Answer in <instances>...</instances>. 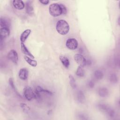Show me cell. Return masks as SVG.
Instances as JSON below:
<instances>
[{
  "label": "cell",
  "instance_id": "f1b7e54d",
  "mask_svg": "<svg viewBox=\"0 0 120 120\" xmlns=\"http://www.w3.org/2000/svg\"><path fill=\"white\" fill-rule=\"evenodd\" d=\"M119 20H120V18H118V23H119V24H120V21H119Z\"/></svg>",
  "mask_w": 120,
  "mask_h": 120
},
{
  "label": "cell",
  "instance_id": "d6986e66",
  "mask_svg": "<svg viewBox=\"0 0 120 120\" xmlns=\"http://www.w3.org/2000/svg\"><path fill=\"white\" fill-rule=\"evenodd\" d=\"M94 76L97 80H101L104 76V74L102 71L100 70H96L94 71Z\"/></svg>",
  "mask_w": 120,
  "mask_h": 120
},
{
  "label": "cell",
  "instance_id": "52a82bcc",
  "mask_svg": "<svg viewBox=\"0 0 120 120\" xmlns=\"http://www.w3.org/2000/svg\"><path fill=\"white\" fill-rule=\"evenodd\" d=\"M74 59L76 62L82 67L87 64V60L81 54H76L74 56Z\"/></svg>",
  "mask_w": 120,
  "mask_h": 120
},
{
  "label": "cell",
  "instance_id": "8fae6325",
  "mask_svg": "<svg viewBox=\"0 0 120 120\" xmlns=\"http://www.w3.org/2000/svg\"><path fill=\"white\" fill-rule=\"evenodd\" d=\"M30 33L31 30L30 29H27L22 32L20 36V41L21 43H24L26 41Z\"/></svg>",
  "mask_w": 120,
  "mask_h": 120
},
{
  "label": "cell",
  "instance_id": "3957f363",
  "mask_svg": "<svg viewBox=\"0 0 120 120\" xmlns=\"http://www.w3.org/2000/svg\"><path fill=\"white\" fill-rule=\"evenodd\" d=\"M98 107L99 110L103 112H105L109 117L113 118L114 116L115 112L109 106L105 104H100L98 105Z\"/></svg>",
  "mask_w": 120,
  "mask_h": 120
},
{
  "label": "cell",
  "instance_id": "44dd1931",
  "mask_svg": "<svg viewBox=\"0 0 120 120\" xmlns=\"http://www.w3.org/2000/svg\"><path fill=\"white\" fill-rule=\"evenodd\" d=\"M84 73L85 72L83 67L81 66H78L76 71V75L79 77H82L84 76Z\"/></svg>",
  "mask_w": 120,
  "mask_h": 120
},
{
  "label": "cell",
  "instance_id": "9c48e42d",
  "mask_svg": "<svg viewBox=\"0 0 120 120\" xmlns=\"http://www.w3.org/2000/svg\"><path fill=\"white\" fill-rule=\"evenodd\" d=\"M13 5L14 7L18 10H21L24 8L25 5L24 2L21 0H14L13 1Z\"/></svg>",
  "mask_w": 120,
  "mask_h": 120
},
{
  "label": "cell",
  "instance_id": "4316f807",
  "mask_svg": "<svg viewBox=\"0 0 120 120\" xmlns=\"http://www.w3.org/2000/svg\"><path fill=\"white\" fill-rule=\"evenodd\" d=\"M39 2L44 5H47L49 3V0H40Z\"/></svg>",
  "mask_w": 120,
  "mask_h": 120
},
{
  "label": "cell",
  "instance_id": "7c38bea8",
  "mask_svg": "<svg viewBox=\"0 0 120 120\" xmlns=\"http://www.w3.org/2000/svg\"><path fill=\"white\" fill-rule=\"evenodd\" d=\"M21 51L24 54L29 56L30 57V58L32 59H34V56L30 53V52L29 51V50L27 49V47L24 44V43H21Z\"/></svg>",
  "mask_w": 120,
  "mask_h": 120
},
{
  "label": "cell",
  "instance_id": "cb8c5ba5",
  "mask_svg": "<svg viewBox=\"0 0 120 120\" xmlns=\"http://www.w3.org/2000/svg\"><path fill=\"white\" fill-rule=\"evenodd\" d=\"M20 106L25 113H28L30 111V108L24 103L20 104Z\"/></svg>",
  "mask_w": 120,
  "mask_h": 120
},
{
  "label": "cell",
  "instance_id": "5b68a950",
  "mask_svg": "<svg viewBox=\"0 0 120 120\" xmlns=\"http://www.w3.org/2000/svg\"><path fill=\"white\" fill-rule=\"evenodd\" d=\"M67 47L70 50H75L78 47V42L75 38H68L66 43Z\"/></svg>",
  "mask_w": 120,
  "mask_h": 120
},
{
  "label": "cell",
  "instance_id": "83f0119b",
  "mask_svg": "<svg viewBox=\"0 0 120 120\" xmlns=\"http://www.w3.org/2000/svg\"><path fill=\"white\" fill-rule=\"evenodd\" d=\"M79 117L80 118V119H82V120H86V119H87V118L85 117V116H84L83 114H79Z\"/></svg>",
  "mask_w": 120,
  "mask_h": 120
},
{
  "label": "cell",
  "instance_id": "2e32d148",
  "mask_svg": "<svg viewBox=\"0 0 120 120\" xmlns=\"http://www.w3.org/2000/svg\"><path fill=\"white\" fill-rule=\"evenodd\" d=\"M108 90L106 88L102 87L98 90V94L101 97H106L108 95Z\"/></svg>",
  "mask_w": 120,
  "mask_h": 120
},
{
  "label": "cell",
  "instance_id": "7a4b0ae2",
  "mask_svg": "<svg viewBox=\"0 0 120 120\" xmlns=\"http://www.w3.org/2000/svg\"><path fill=\"white\" fill-rule=\"evenodd\" d=\"M49 10L50 15L53 17H57L62 14L60 4L52 3L49 6Z\"/></svg>",
  "mask_w": 120,
  "mask_h": 120
},
{
  "label": "cell",
  "instance_id": "ffe728a7",
  "mask_svg": "<svg viewBox=\"0 0 120 120\" xmlns=\"http://www.w3.org/2000/svg\"><path fill=\"white\" fill-rule=\"evenodd\" d=\"M9 85L10 86H11V88L12 89V90L14 91V92L18 95L19 96V97H21V95H20L19 93L17 91V90L15 87V83H14V80H13V79L12 78H10L9 79Z\"/></svg>",
  "mask_w": 120,
  "mask_h": 120
},
{
  "label": "cell",
  "instance_id": "e0dca14e",
  "mask_svg": "<svg viewBox=\"0 0 120 120\" xmlns=\"http://www.w3.org/2000/svg\"><path fill=\"white\" fill-rule=\"evenodd\" d=\"M24 59L25 60L30 66L33 67H35L37 65V61L35 60H32V58L29 57L28 56H24Z\"/></svg>",
  "mask_w": 120,
  "mask_h": 120
},
{
  "label": "cell",
  "instance_id": "277c9868",
  "mask_svg": "<svg viewBox=\"0 0 120 120\" xmlns=\"http://www.w3.org/2000/svg\"><path fill=\"white\" fill-rule=\"evenodd\" d=\"M23 95L24 97L29 101L35 98V91L29 86L25 87L23 89Z\"/></svg>",
  "mask_w": 120,
  "mask_h": 120
},
{
  "label": "cell",
  "instance_id": "603a6c76",
  "mask_svg": "<svg viewBox=\"0 0 120 120\" xmlns=\"http://www.w3.org/2000/svg\"><path fill=\"white\" fill-rule=\"evenodd\" d=\"M109 80L112 83H116L118 82V77L115 74H111L109 76Z\"/></svg>",
  "mask_w": 120,
  "mask_h": 120
},
{
  "label": "cell",
  "instance_id": "30bf717a",
  "mask_svg": "<svg viewBox=\"0 0 120 120\" xmlns=\"http://www.w3.org/2000/svg\"><path fill=\"white\" fill-rule=\"evenodd\" d=\"M9 29L8 28H2L0 30V39L4 40L8 38L9 35Z\"/></svg>",
  "mask_w": 120,
  "mask_h": 120
},
{
  "label": "cell",
  "instance_id": "9a60e30c",
  "mask_svg": "<svg viewBox=\"0 0 120 120\" xmlns=\"http://www.w3.org/2000/svg\"><path fill=\"white\" fill-rule=\"evenodd\" d=\"M60 60L62 63V65L66 68H68L69 65H70V62L69 61L68 59L63 55H61L60 56Z\"/></svg>",
  "mask_w": 120,
  "mask_h": 120
},
{
  "label": "cell",
  "instance_id": "d4e9b609",
  "mask_svg": "<svg viewBox=\"0 0 120 120\" xmlns=\"http://www.w3.org/2000/svg\"><path fill=\"white\" fill-rule=\"evenodd\" d=\"M61 9V12H62V15H65L67 14V9L66 7H65V5L62 4H60Z\"/></svg>",
  "mask_w": 120,
  "mask_h": 120
},
{
  "label": "cell",
  "instance_id": "6da1fadb",
  "mask_svg": "<svg viewBox=\"0 0 120 120\" xmlns=\"http://www.w3.org/2000/svg\"><path fill=\"white\" fill-rule=\"evenodd\" d=\"M56 29L59 34L65 35L69 32V26L68 23L65 20H60L57 22Z\"/></svg>",
  "mask_w": 120,
  "mask_h": 120
},
{
  "label": "cell",
  "instance_id": "ba28073f",
  "mask_svg": "<svg viewBox=\"0 0 120 120\" xmlns=\"http://www.w3.org/2000/svg\"><path fill=\"white\" fill-rule=\"evenodd\" d=\"M28 70L25 68H22L20 69L19 72V77L22 80H25L27 79L28 76Z\"/></svg>",
  "mask_w": 120,
  "mask_h": 120
},
{
  "label": "cell",
  "instance_id": "8992f818",
  "mask_svg": "<svg viewBox=\"0 0 120 120\" xmlns=\"http://www.w3.org/2000/svg\"><path fill=\"white\" fill-rule=\"evenodd\" d=\"M8 58L15 64H17L18 61V56L16 51L15 50H10L8 54Z\"/></svg>",
  "mask_w": 120,
  "mask_h": 120
},
{
  "label": "cell",
  "instance_id": "7402d4cb",
  "mask_svg": "<svg viewBox=\"0 0 120 120\" xmlns=\"http://www.w3.org/2000/svg\"><path fill=\"white\" fill-rule=\"evenodd\" d=\"M69 83L71 87L73 89H75L76 87V82L74 77L72 75H69Z\"/></svg>",
  "mask_w": 120,
  "mask_h": 120
},
{
  "label": "cell",
  "instance_id": "4fadbf2b",
  "mask_svg": "<svg viewBox=\"0 0 120 120\" xmlns=\"http://www.w3.org/2000/svg\"><path fill=\"white\" fill-rule=\"evenodd\" d=\"M26 11L27 14L30 15H31L33 14L34 9L32 4V1L30 0H28L26 3Z\"/></svg>",
  "mask_w": 120,
  "mask_h": 120
},
{
  "label": "cell",
  "instance_id": "ac0fdd59",
  "mask_svg": "<svg viewBox=\"0 0 120 120\" xmlns=\"http://www.w3.org/2000/svg\"><path fill=\"white\" fill-rule=\"evenodd\" d=\"M77 99L78 101L80 103H83L85 101V98L83 92L80 90L77 93Z\"/></svg>",
  "mask_w": 120,
  "mask_h": 120
},
{
  "label": "cell",
  "instance_id": "5bb4252c",
  "mask_svg": "<svg viewBox=\"0 0 120 120\" xmlns=\"http://www.w3.org/2000/svg\"><path fill=\"white\" fill-rule=\"evenodd\" d=\"M0 24L1 28H8L9 29L10 27V22L8 21V20L7 19V18H5L4 17H1L0 20Z\"/></svg>",
  "mask_w": 120,
  "mask_h": 120
},
{
  "label": "cell",
  "instance_id": "484cf974",
  "mask_svg": "<svg viewBox=\"0 0 120 120\" xmlns=\"http://www.w3.org/2000/svg\"><path fill=\"white\" fill-rule=\"evenodd\" d=\"M94 85H95V83H94V82L91 80V81H90L88 83V86L89 88H92L94 87Z\"/></svg>",
  "mask_w": 120,
  "mask_h": 120
}]
</instances>
